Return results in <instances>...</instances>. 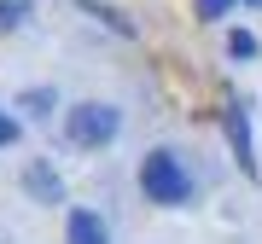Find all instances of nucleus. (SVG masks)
<instances>
[{
  "label": "nucleus",
  "instance_id": "obj_1",
  "mask_svg": "<svg viewBox=\"0 0 262 244\" xmlns=\"http://www.w3.org/2000/svg\"><path fill=\"white\" fill-rule=\"evenodd\" d=\"M140 186H146L151 204H187L192 198V175H187V163L175 151H151L140 163Z\"/></svg>",
  "mask_w": 262,
  "mask_h": 244
},
{
  "label": "nucleus",
  "instance_id": "obj_2",
  "mask_svg": "<svg viewBox=\"0 0 262 244\" xmlns=\"http://www.w3.org/2000/svg\"><path fill=\"white\" fill-rule=\"evenodd\" d=\"M117 128H122V116H117V105H105V99H82V105L64 116L70 145H111Z\"/></svg>",
  "mask_w": 262,
  "mask_h": 244
},
{
  "label": "nucleus",
  "instance_id": "obj_3",
  "mask_svg": "<svg viewBox=\"0 0 262 244\" xmlns=\"http://www.w3.org/2000/svg\"><path fill=\"white\" fill-rule=\"evenodd\" d=\"M222 105H227V111H222V122H227V140H233L239 169H245V175H256V145H251V122H245V99H239V93H227Z\"/></svg>",
  "mask_w": 262,
  "mask_h": 244
},
{
  "label": "nucleus",
  "instance_id": "obj_4",
  "mask_svg": "<svg viewBox=\"0 0 262 244\" xmlns=\"http://www.w3.org/2000/svg\"><path fill=\"white\" fill-rule=\"evenodd\" d=\"M64 233H70V244H111V233H105V221L94 215V209H70Z\"/></svg>",
  "mask_w": 262,
  "mask_h": 244
},
{
  "label": "nucleus",
  "instance_id": "obj_5",
  "mask_svg": "<svg viewBox=\"0 0 262 244\" xmlns=\"http://www.w3.org/2000/svg\"><path fill=\"white\" fill-rule=\"evenodd\" d=\"M29 192H35L41 204H64V186L53 180V169H47V163H29Z\"/></svg>",
  "mask_w": 262,
  "mask_h": 244
},
{
  "label": "nucleus",
  "instance_id": "obj_6",
  "mask_svg": "<svg viewBox=\"0 0 262 244\" xmlns=\"http://www.w3.org/2000/svg\"><path fill=\"white\" fill-rule=\"evenodd\" d=\"M227 53H233V58H256V35L233 29V35H227Z\"/></svg>",
  "mask_w": 262,
  "mask_h": 244
},
{
  "label": "nucleus",
  "instance_id": "obj_7",
  "mask_svg": "<svg viewBox=\"0 0 262 244\" xmlns=\"http://www.w3.org/2000/svg\"><path fill=\"white\" fill-rule=\"evenodd\" d=\"M227 6H233V0H198V18H222Z\"/></svg>",
  "mask_w": 262,
  "mask_h": 244
},
{
  "label": "nucleus",
  "instance_id": "obj_8",
  "mask_svg": "<svg viewBox=\"0 0 262 244\" xmlns=\"http://www.w3.org/2000/svg\"><path fill=\"white\" fill-rule=\"evenodd\" d=\"M12 140H18V116H6V111H0V145H12Z\"/></svg>",
  "mask_w": 262,
  "mask_h": 244
},
{
  "label": "nucleus",
  "instance_id": "obj_9",
  "mask_svg": "<svg viewBox=\"0 0 262 244\" xmlns=\"http://www.w3.org/2000/svg\"><path fill=\"white\" fill-rule=\"evenodd\" d=\"M18 18H24V6H12V0H6V6H0V29H12Z\"/></svg>",
  "mask_w": 262,
  "mask_h": 244
},
{
  "label": "nucleus",
  "instance_id": "obj_10",
  "mask_svg": "<svg viewBox=\"0 0 262 244\" xmlns=\"http://www.w3.org/2000/svg\"><path fill=\"white\" fill-rule=\"evenodd\" d=\"M245 6H256V12H262V0H245Z\"/></svg>",
  "mask_w": 262,
  "mask_h": 244
}]
</instances>
